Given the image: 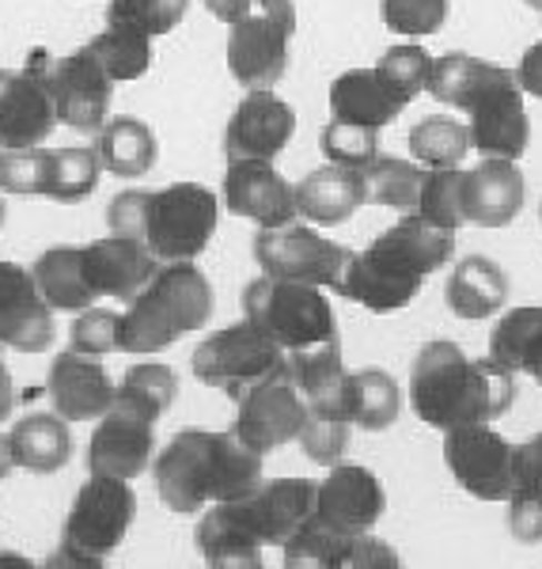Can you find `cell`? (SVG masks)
<instances>
[{"instance_id":"29","label":"cell","mask_w":542,"mask_h":569,"mask_svg":"<svg viewBox=\"0 0 542 569\" xmlns=\"http://www.w3.org/2000/svg\"><path fill=\"white\" fill-rule=\"evenodd\" d=\"M96 152H99V160H103V171H110V176L141 179V176H149L155 168V160H160V141H155L149 122L118 114L103 122Z\"/></svg>"},{"instance_id":"26","label":"cell","mask_w":542,"mask_h":569,"mask_svg":"<svg viewBox=\"0 0 542 569\" xmlns=\"http://www.w3.org/2000/svg\"><path fill=\"white\" fill-rule=\"evenodd\" d=\"M509 300V273L485 254H466L452 266L444 281V305L459 319H490Z\"/></svg>"},{"instance_id":"20","label":"cell","mask_w":542,"mask_h":569,"mask_svg":"<svg viewBox=\"0 0 542 569\" xmlns=\"http://www.w3.org/2000/svg\"><path fill=\"white\" fill-rule=\"evenodd\" d=\"M388 509V493L375 471L361 463H334L330 475L315 486V520L342 536H364L380 525Z\"/></svg>"},{"instance_id":"10","label":"cell","mask_w":542,"mask_h":569,"mask_svg":"<svg viewBox=\"0 0 542 569\" xmlns=\"http://www.w3.org/2000/svg\"><path fill=\"white\" fill-rule=\"evenodd\" d=\"M308 399L300 391L297 376L289 365H278L254 383H247L235 395V421L232 433L243 437L254 452H278V448L292 445L308 421Z\"/></svg>"},{"instance_id":"7","label":"cell","mask_w":542,"mask_h":569,"mask_svg":"<svg viewBox=\"0 0 542 569\" xmlns=\"http://www.w3.org/2000/svg\"><path fill=\"white\" fill-rule=\"evenodd\" d=\"M133 517H137L133 486L122 479L91 475L77 490V498H72L66 531H61V547L46 558V566L99 569L118 547H122V539L130 536Z\"/></svg>"},{"instance_id":"27","label":"cell","mask_w":542,"mask_h":569,"mask_svg":"<svg viewBox=\"0 0 542 569\" xmlns=\"http://www.w3.org/2000/svg\"><path fill=\"white\" fill-rule=\"evenodd\" d=\"M399 96L383 84V77L372 69H349L330 84V118L353 126H369V130H383L402 114Z\"/></svg>"},{"instance_id":"2","label":"cell","mask_w":542,"mask_h":569,"mask_svg":"<svg viewBox=\"0 0 542 569\" xmlns=\"http://www.w3.org/2000/svg\"><path fill=\"white\" fill-rule=\"evenodd\" d=\"M516 402V372L493 357H471L463 346L425 342L410 369V407L425 426L455 429L466 421H493Z\"/></svg>"},{"instance_id":"51","label":"cell","mask_w":542,"mask_h":569,"mask_svg":"<svg viewBox=\"0 0 542 569\" xmlns=\"http://www.w3.org/2000/svg\"><path fill=\"white\" fill-rule=\"evenodd\" d=\"M247 4H251V0H205V8L217 16L220 23H232L235 16H243Z\"/></svg>"},{"instance_id":"6","label":"cell","mask_w":542,"mask_h":569,"mask_svg":"<svg viewBox=\"0 0 542 569\" xmlns=\"http://www.w3.org/2000/svg\"><path fill=\"white\" fill-rule=\"evenodd\" d=\"M213 319V284L194 259L160 262L141 292L122 311L118 353L152 357Z\"/></svg>"},{"instance_id":"12","label":"cell","mask_w":542,"mask_h":569,"mask_svg":"<svg viewBox=\"0 0 542 569\" xmlns=\"http://www.w3.org/2000/svg\"><path fill=\"white\" fill-rule=\"evenodd\" d=\"M349 254H353L349 247L319 236V224H300V220L281 228H262L254 240V262L262 266V273L308 281L327 292L342 289Z\"/></svg>"},{"instance_id":"37","label":"cell","mask_w":542,"mask_h":569,"mask_svg":"<svg viewBox=\"0 0 542 569\" xmlns=\"http://www.w3.org/2000/svg\"><path fill=\"white\" fill-rule=\"evenodd\" d=\"M471 149H474L471 130L459 118L433 114V118H421L410 130V156L421 168H463Z\"/></svg>"},{"instance_id":"5","label":"cell","mask_w":542,"mask_h":569,"mask_svg":"<svg viewBox=\"0 0 542 569\" xmlns=\"http://www.w3.org/2000/svg\"><path fill=\"white\" fill-rule=\"evenodd\" d=\"M220 220V201L201 182H171L163 190H122L110 198L107 224L118 236H133L155 254V262L198 259Z\"/></svg>"},{"instance_id":"19","label":"cell","mask_w":542,"mask_h":569,"mask_svg":"<svg viewBox=\"0 0 542 569\" xmlns=\"http://www.w3.org/2000/svg\"><path fill=\"white\" fill-rule=\"evenodd\" d=\"M53 316L31 266L0 262V350L46 353L58 335Z\"/></svg>"},{"instance_id":"38","label":"cell","mask_w":542,"mask_h":569,"mask_svg":"<svg viewBox=\"0 0 542 569\" xmlns=\"http://www.w3.org/2000/svg\"><path fill=\"white\" fill-rule=\"evenodd\" d=\"M425 168L418 160H394V156H375L364 168V182H369L372 206L394 209V213H418V194Z\"/></svg>"},{"instance_id":"53","label":"cell","mask_w":542,"mask_h":569,"mask_svg":"<svg viewBox=\"0 0 542 569\" xmlns=\"http://www.w3.org/2000/svg\"><path fill=\"white\" fill-rule=\"evenodd\" d=\"M523 4H528V8H535V12L542 16V0H523Z\"/></svg>"},{"instance_id":"49","label":"cell","mask_w":542,"mask_h":569,"mask_svg":"<svg viewBox=\"0 0 542 569\" xmlns=\"http://www.w3.org/2000/svg\"><path fill=\"white\" fill-rule=\"evenodd\" d=\"M516 80H520L523 96L542 99V39L531 42L528 50H523V58H520V66H516Z\"/></svg>"},{"instance_id":"28","label":"cell","mask_w":542,"mask_h":569,"mask_svg":"<svg viewBox=\"0 0 542 569\" xmlns=\"http://www.w3.org/2000/svg\"><path fill=\"white\" fill-rule=\"evenodd\" d=\"M12 445V460L20 471L31 475H53L72 460V433L69 421L53 410V415H27L8 433Z\"/></svg>"},{"instance_id":"39","label":"cell","mask_w":542,"mask_h":569,"mask_svg":"<svg viewBox=\"0 0 542 569\" xmlns=\"http://www.w3.org/2000/svg\"><path fill=\"white\" fill-rule=\"evenodd\" d=\"M418 217H425L433 228L459 232L466 224L463 213V168H425L418 194Z\"/></svg>"},{"instance_id":"15","label":"cell","mask_w":542,"mask_h":569,"mask_svg":"<svg viewBox=\"0 0 542 569\" xmlns=\"http://www.w3.org/2000/svg\"><path fill=\"white\" fill-rule=\"evenodd\" d=\"M46 61L50 53L31 50L20 72H0V149H34L58 126Z\"/></svg>"},{"instance_id":"24","label":"cell","mask_w":542,"mask_h":569,"mask_svg":"<svg viewBox=\"0 0 542 569\" xmlns=\"http://www.w3.org/2000/svg\"><path fill=\"white\" fill-rule=\"evenodd\" d=\"M114 388L110 372L103 369L99 357H84L77 350L53 357L50 365V380H46V391H50V402L66 421H91L103 418L110 407H114Z\"/></svg>"},{"instance_id":"25","label":"cell","mask_w":542,"mask_h":569,"mask_svg":"<svg viewBox=\"0 0 542 569\" xmlns=\"http://www.w3.org/2000/svg\"><path fill=\"white\" fill-rule=\"evenodd\" d=\"M361 206H369V182H364L361 168L327 163V168H315L311 176H304V182H297V209L308 224H345Z\"/></svg>"},{"instance_id":"14","label":"cell","mask_w":542,"mask_h":569,"mask_svg":"<svg viewBox=\"0 0 542 569\" xmlns=\"http://www.w3.org/2000/svg\"><path fill=\"white\" fill-rule=\"evenodd\" d=\"M46 84H50L58 122L77 133H99L110 118V91L114 80L99 66L91 46L66 53V58L46 61Z\"/></svg>"},{"instance_id":"22","label":"cell","mask_w":542,"mask_h":569,"mask_svg":"<svg viewBox=\"0 0 542 569\" xmlns=\"http://www.w3.org/2000/svg\"><path fill=\"white\" fill-rule=\"evenodd\" d=\"M80 266H84V281L96 300H130L149 284L155 273V254L133 236L110 232L103 240H91L80 247Z\"/></svg>"},{"instance_id":"23","label":"cell","mask_w":542,"mask_h":569,"mask_svg":"<svg viewBox=\"0 0 542 569\" xmlns=\"http://www.w3.org/2000/svg\"><path fill=\"white\" fill-rule=\"evenodd\" d=\"M523 171L520 160H501V156H482V163L463 171V213L466 224L478 228H504L520 217L523 209Z\"/></svg>"},{"instance_id":"42","label":"cell","mask_w":542,"mask_h":569,"mask_svg":"<svg viewBox=\"0 0 542 569\" xmlns=\"http://www.w3.org/2000/svg\"><path fill=\"white\" fill-rule=\"evenodd\" d=\"M319 149H323L327 163H342V168H361L364 171L375 156H380V130L330 118L323 137H319Z\"/></svg>"},{"instance_id":"1","label":"cell","mask_w":542,"mask_h":569,"mask_svg":"<svg viewBox=\"0 0 542 569\" xmlns=\"http://www.w3.org/2000/svg\"><path fill=\"white\" fill-rule=\"evenodd\" d=\"M315 486L311 479H262L247 498L201 509L194 531L201 558L209 566H262L265 547H284L311 520Z\"/></svg>"},{"instance_id":"46","label":"cell","mask_w":542,"mask_h":569,"mask_svg":"<svg viewBox=\"0 0 542 569\" xmlns=\"http://www.w3.org/2000/svg\"><path fill=\"white\" fill-rule=\"evenodd\" d=\"M349 421L330 418V415H308L304 429H300L297 445L304 448V456L319 467H334L342 463L345 448H349Z\"/></svg>"},{"instance_id":"45","label":"cell","mask_w":542,"mask_h":569,"mask_svg":"<svg viewBox=\"0 0 542 569\" xmlns=\"http://www.w3.org/2000/svg\"><path fill=\"white\" fill-rule=\"evenodd\" d=\"M118 338H122V316L110 308H84L77 311L69 327V350L84 353V357H107L118 353Z\"/></svg>"},{"instance_id":"43","label":"cell","mask_w":542,"mask_h":569,"mask_svg":"<svg viewBox=\"0 0 542 569\" xmlns=\"http://www.w3.org/2000/svg\"><path fill=\"white\" fill-rule=\"evenodd\" d=\"M187 8L190 0H110L107 23H130L141 27L152 39H160V34H168L182 23Z\"/></svg>"},{"instance_id":"11","label":"cell","mask_w":542,"mask_h":569,"mask_svg":"<svg viewBox=\"0 0 542 569\" xmlns=\"http://www.w3.org/2000/svg\"><path fill=\"white\" fill-rule=\"evenodd\" d=\"M444 467L478 501L504 505L516 490V445L490 421L444 429Z\"/></svg>"},{"instance_id":"32","label":"cell","mask_w":542,"mask_h":569,"mask_svg":"<svg viewBox=\"0 0 542 569\" xmlns=\"http://www.w3.org/2000/svg\"><path fill=\"white\" fill-rule=\"evenodd\" d=\"M34 281H39L46 305L53 311H84L96 305V297H91L88 281H84V266H80V247L72 243H61V247H50V251H42L39 259L31 266Z\"/></svg>"},{"instance_id":"54","label":"cell","mask_w":542,"mask_h":569,"mask_svg":"<svg viewBox=\"0 0 542 569\" xmlns=\"http://www.w3.org/2000/svg\"><path fill=\"white\" fill-rule=\"evenodd\" d=\"M4 217H8V209H4V198H0V228H4Z\"/></svg>"},{"instance_id":"34","label":"cell","mask_w":542,"mask_h":569,"mask_svg":"<svg viewBox=\"0 0 542 569\" xmlns=\"http://www.w3.org/2000/svg\"><path fill=\"white\" fill-rule=\"evenodd\" d=\"M88 46H91V53H96L99 66L107 69V77L114 80V84L141 80L144 72L152 69V34H144L141 27L107 23Z\"/></svg>"},{"instance_id":"50","label":"cell","mask_w":542,"mask_h":569,"mask_svg":"<svg viewBox=\"0 0 542 569\" xmlns=\"http://www.w3.org/2000/svg\"><path fill=\"white\" fill-rule=\"evenodd\" d=\"M16 410V383H12V372H8V365L0 361V421H8Z\"/></svg>"},{"instance_id":"41","label":"cell","mask_w":542,"mask_h":569,"mask_svg":"<svg viewBox=\"0 0 542 569\" xmlns=\"http://www.w3.org/2000/svg\"><path fill=\"white\" fill-rule=\"evenodd\" d=\"M50 179V149H0V194L46 198Z\"/></svg>"},{"instance_id":"4","label":"cell","mask_w":542,"mask_h":569,"mask_svg":"<svg viewBox=\"0 0 542 569\" xmlns=\"http://www.w3.org/2000/svg\"><path fill=\"white\" fill-rule=\"evenodd\" d=\"M155 493L179 517L201 512L217 501H239L262 482V452L243 437L182 429L152 460Z\"/></svg>"},{"instance_id":"33","label":"cell","mask_w":542,"mask_h":569,"mask_svg":"<svg viewBox=\"0 0 542 569\" xmlns=\"http://www.w3.org/2000/svg\"><path fill=\"white\" fill-rule=\"evenodd\" d=\"M402 391L391 372L383 369H357L349 372V421L364 433H383L399 421Z\"/></svg>"},{"instance_id":"13","label":"cell","mask_w":542,"mask_h":569,"mask_svg":"<svg viewBox=\"0 0 542 569\" xmlns=\"http://www.w3.org/2000/svg\"><path fill=\"white\" fill-rule=\"evenodd\" d=\"M284 365V350L262 335L251 319L232 327H220L201 338V346L190 357V369L205 388H220L228 399H235L247 383Z\"/></svg>"},{"instance_id":"47","label":"cell","mask_w":542,"mask_h":569,"mask_svg":"<svg viewBox=\"0 0 542 569\" xmlns=\"http://www.w3.org/2000/svg\"><path fill=\"white\" fill-rule=\"evenodd\" d=\"M512 493L542 501V433L516 445V490Z\"/></svg>"},{"instance_id":"21","label":"cell","mask_w":542,"mask_h":569,"mask_svg":"<svg viewBox=\"0 0 542 569\" xmlns=\"http://www.w3.org/2000/svg\"><path fill=\"white\" fill-rule=\"evenodd\" d=\"M224 206L259 228H281L300 217L297 187L273 168V160H228Z\"/></svg>"},{"instance_id":"35","label":"cell","mask_w":542,"mask_h":569,"mask_svg":"<svg viewBox=\"0 0 542 569\" xmlns=\"http://www.w3.org/2000/svg\"><path fill=\"white\" fill-rule=\"evenodd\" d=\"M103 179V160L96 144H69V149H50V179H46V198L72 206L96 194Z\"/></svg>"},{"instance_id":"31","label":"cell","mask_w":542,"mask_h":569,"mask_svg":"<svg viewBox=\"0 0 542 569\" xmlns=\"http://www.w3.org/2000/svg\"><path fill=\"white\" fill-rule=\"evenodd\" d=\"M504 66H493V61H482L474 53H440L433 58V77H429V96L444 107H455V110H466L482 96L490 84H498L504 77Z\"/></svg>"},{"instance_id":"55","label":"cell","mask_w":542,"mask_h":569,"mask_svg":"<svg viewBox=\"0 0 542 569\" xmlns=\"http://www.w3.org/2000/svg\"><path fill=\"white\" fill-rule=\"evenodd\" d=\"M539 220H542V206H539Z\"/></svg>"},{"instance_id":"18","label":"cell","mask_w":542,"mask_h":569,"mask_svg":"<svg viewBox=\"0 0 542 569\" xmlns=\"http://www.w3.org/2000/svg\"><path fill=\"white\" fill-rule=\"evenodd\" d=\"M297 133V110L273 88H247L228 118L224 152L228 160H278Z\"/></svg>"},{"instance_id":"30","label":"cell","mask_w":542,"mask_h":569,"mask_svg":"<svg viewBox=\"0 0 542 569\" xmlns=\"http://www.w3.org/2000/svg\"><path fill=\"white\" fill-rule=\"evenodd\" d=\"M490 357L509 372H523L542 388V308L523 305L504 311L490 330Z\"/></svg>"},{"instance_id":"40","label":"cell","mask_w":542,"mask_h":569,"mask_svg":"<svg viewBox=\"0 0 542 569\" xmlns=\"http://www.w3.org/2000/svg\"><path fill=\"white\" fill-rule=\"evenodd\" d=\"M375 72L383 77L394 96H399L402 107H410L421 91L429 88V77H433V53H425V46L418 42H399L375 61Z\"/></svg>"},{"instance_id":"3","label":"cell","mask_w":542,"mask_h":569,"mask_svg":"<svg viewBox=\"0 0 542 569\" xmlns=\"http://www.w3.org/2000/svg\"><path fill=\"white\" fill-rule=\"evenodd\" d=\"M455 254V232L433 228L425 217L402 213L391 228H383L364 251L349 254L345 278L338 297L388 316L413 305L429 273L448 266Z\"/></svg>"},{"instance_id":"48","label":"cell","mask_w":542,"mask_h":569,"mask_svg":"<svg viewBox=\"0 0 542 569\" xmlns=\"http://www.w3.org/2000/svg\"><path fill=\"white\" fill-rule=\"evenodd\" d=\"M509 531L520 539V543H542V501L539 498H523V493H512L509 501Z\"/></svg>"},{"instance_id":"16","label":"cell","mask_w":542,"mask_h":569,"mask_svg":"<svg viewBox=\"0 0 542 569\" xmlns=\"http://www.w3.org/2000/svg\"><path fill=\"white\" fill-rule=\"evenodd\" d=\"M155 460V421L137 415L130 407H110L103 418H96V433L88 440V475L133 482Z\"/></svg>"},{"instance_id":"17","label":"cell","mask_w":542,"mask_h":569,"mask_svg":"<svg viewBox=\"0 0 542 569\" xmlns=\"http://www.w3.org/2000/svg\"><path fill=\"white\" fill-rule=\"evenodd\" d=\"M466 114L471 144L482 156H501V160H520L531 144V122L523 107V88L516 80V69H509L498 84H490L474 99Z\"/></svg>"},{"instance_id":"36","label":"cell","mask_w":542,"mask_h":569,"mask_svg":"<svg viewBox=\"0 0 542 569\" xmlns=\"http://www.w3.org/2000/svg\"><path fill=\"white\" fill-rule=\"evenodd\" d=\"M174 395H179V376H174L171 365L141 361V365H130L122 380H118L114 402L118 407H130L152 421H160L163 410L174 402Z\"/></svg>"},{"instance_id":"9","label":"cell","mask_w":542,"mask_h":569,"mask_svg":"<svg viewBox=\"0 0 542 569\" xmlns=\"http://www.w3.org/2000/svg\"><path fill=\"white\" fill-rule=\"evenodd\" d=\"M292 34H297L292 0H251L247 12L228 23V72L243 88H273L289 69Z\"/></svg>"},{"instance_id":"52","label":"cell","mask_w":542,"mask_h":569,"mask_svg":"<svg viewBox=\"0 0 542 569\" xmlns=\"http://www.w3.org/2000/svg\"><path fill=\"white\" fill-rule=\"evenodd\" d=\"M16 471V460H12V445H8V433H0V482Z\"/></svg>"},{"instance_id":"8","label":"cell","mask_w":542,"mask_h":569,"mask_svg":"<svg viewBox=\"0 0 542 569\" xmlns=\"http://www.w3.org/2000/svg\"><path fill=\"white\" fill-rule=\"evenodd\" d=\"M243 319H251L284 353L338 338V316L327 289L289 278H254L243 289Z\"/></svg>"},{"instance_id":"44","label":"cell","mask_w":542,"mask_h":569,"mask_svg":"<svg viewBox=\"0 0 542 569\" xmlns=\"http://www.w3.org/2000/svg\"><path fill=\"white\" fill-rule=\"evenodd\" d=\"M383 27L402 39H429L448 23V0H383Z\"/></svg>"}]
</instances>
